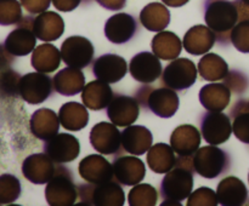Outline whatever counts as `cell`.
I'll return each instance as SVG.
<instances>
[{"mask_svg": "<svg viewBox=\"0 0 249 206\" xmlns=\"http://www.w3.org/2000/svg\"><path fill=\"white\" fill-rule=\"evenodd\" d=\"M34 45H36L34 34L26 24L18 26V28L11 32L5 41V48L10 53L16 56H26L33 50Z\"/></svg>", "mask_w": 249, "mask_h": 206, "instance_id": "cell-24", "label": "cell"}, {"mask_svg": "<svg viewBox=\"0 0 249 206\" xmlns=\"http://www.w3.org/2000/svg\"><path fill=\"white\" fill-rule=\"evenodd\" d=\"M41 48H43L45 56H43L41 51L36 48L32 57V65L40 72H53L60 65L61 53L58 52L55 46L50 45V44H44L41 45Z\"/></svg>", "mask_w": 249, "mask_h": 206, "instance_id": "cell-27", "label": "cell"}, {"mask_svg": "<svg viewBox=\"0 0 249 206\" xmlns=\"http://www.w3.org/2000/svg\"><path fill=\"white\" fill-rule=\"evenodd\" d=\"M148 108L162 118L173 116L179 107V98L174 91L169 89H156L148 96L147 103ZM143 106V107H145Z\"/></svg>", "mask_w": 249, "mask_h": 206, "instance_id": "cell-21", "label": "cell"}, {"mask_svg": "<svg viewBox=\"0 0 249 206\" xmlns=\"http://www.w3.org/2000/svg\"><path fill=\"white\" fill-rule=\"evenodd\" d=\"M147 161L153 172L164 174V172L170 171V169L177 162V159H175L172 148L169 145L160 143L151 148L147 155Z\"/></svg>", "mask_w": 249, "mask_h": 206, "instance_id": "cell-25", "label": "cell"}, {"mask_svg": "<svg viewBox=\"0 0 249 206\" xmlns=\"http://www.w3.org/2000/svg\"><path fill=\"white\" fill-rule=\"evenodd\" d=\"M138 31V22L128 14L112 16L105 26L107 39L114 44H124L130 40Z\"/></svg>", "mask_w": 249, "mask_h": 206, "instance_id": "cell-13", "label": "cell"}, {"mask_svg": "<svg viewBox=\"0 0 249 206\" xmlns=\"http://www.w3.org/2000/svg\"><path fill=\"white\" fill-rule=\"evenodd\" d=\"M194 166L197 174L206 178H215L226 172L230 166V157L214 145H207L196 152L194 158Z\"/></svg>", "mask_w": 249, "mask_h": 206, "instance_id": "cell-2", "label": "cell"}, {"mask_svg": "<svg viewBox=\"0 0 249 206\" xmlns=\"http://www.w3.org/2000/svg\"><path fill=\"white\" fill-rule=\"evenodd\" d=\"M79 194L84 203L92 205H123L124 193L119 184L114 181H106L91 184H80Z\"/></svg>", "mask_w": 249, "mask_h": 206, "instance_id": "cell-4", "label": "cell"}, {"mask_svg": "<svg viewBox=\"0 0 249 206\" xmlns=\"http://www.w3.org/2000/svg\"><path fill=\"white\" fill-rule=\"evenodd\" d=\"M197 72L194 62L178 58L170 62L162 73V84L174 90L189 89L196 81Z\"/></svg>", "mask_w": 249, "mask_h": 206, "instance_id": "cell-5", "label": "cell"}, {"mask_svg": "<svg viewBox=\"0 0 249 206\" xmlns=\"http://www.w3.org/2000/svg\"><path fill=\"white\" fill-rule=\"evenodd\" d=\"M247 188L245 183L237 177H228L219 183L216 198H218V203L221 205H243L247 200Z\"/></svg>", "mask_w": 249, "mask_h": 206, "instance_id": "cell-19", "label": "cell"}, {"mask_svg": "<svg viewBox=\"0 0 249 206\" xmlns=\"http://www.w3.org/2000/svg\"><path fill=\"white\" fill-rule=\"evenodd\" d=\"M248 107H249V103H248Z\"/></svg>", "mask_w": 249, "mask_h": 206, "instance_id": "cell-35", "label": "cell"}, {"mask_svg": "<svg viewBox=\"0 0 249 206\" xmlns=\"http://www.w3.org/2000/svg\"><path fill=\"white\" fill-rule=\"evenodd\" d=\"M90 141H91L92 147L99 150L102 154H109L108 145L106 141H108L109 144L113 148L114 153H119L122 143V133L114 125L108 123H100L92 127L90 133Z\"/></svg>", "mask_w": 249, "mask_h": 206, "instance_id": "cell-18", "label": "cell"}, {"mask_svg": "<svg viewBox=\"0 0 249 206\" xmlns=\"http://www.w3.org/2000/svg\"><path fill=\"white\" fill-rule=\"evenodd\" d=\"M170 142L180 157H190L196 153V149L201 143V136L195 126L182 125L173 131Z\"/></svg>", "mask_w": 249, "mask_h": 206, "instance_id": "cell-20", "label": "cell"}, {"mask_svg": "<svg viewBox=\"0 0 249 206\" xmlns=\"http://www.w3.org/2000/svg\"><path fill=\"white\" fill-rule=\"evenodd\" d=\"M214 41H215V35H214V33H208L204 38L203 36H202V38H197L196 32H195L194 28H191L187 32L186 36H185L184 48L187 52L194 53L195 48H196L197 43H198V55H201V53L206 52V51H208L209 48L213 46Z\"/></svg>", "mask_w": 249, "mask_h": 206, "instance_id": "cell-30", "label": "cell"}, {"mask_svg": "<svg viewBox=\"0 0 249 206\" xmlns=\"http://www.w3.org/2000/svg\"><path fill=\"white\" fill-rule=\"evenodd\" d=\"M141 199H147L151 201L152 205H156L157 203V191L150 184H141L133 188L129 193V203L130 205H138L139 200Z\"/></svg>", "mask_w": 249, "mask_h": 206, "instance_id": "cell-33", "label": "cell"}, {"mask_svg": "<svg viewBox=\"0 0 249 206\" xmlns=\"http://www.w3.org/2000/svg\"><path fill=\"white\" fill-rule=\"evenodd\" d=\"M189 161L190 160H186L181 164H178L177 169L170 171L162 179L160 190L163 198L180 201L190 195L194 184V176L192 167L189 166Z\"/></svg>", "mask_w": 249, "mask_h": 206, "instance_id": "cell-1", "label": "cell"}, {"mask_svg": "<svg viewBox=\"0 0 249 206\" xmlns=\"http://www.w3.org/2000/svg\"><path fill=\"white\" fill-rule=\"evenodd\" d=\"M199 99L204 108L220 111L228 107L230 101V90L223 84H209L202 87Z\"/></svg>", "mask_w": 249, "mask_h": 206, "instance_id": "cell-23", "label": "cell"}, {"mask_svg": "<svg viewBox=\"0 0 249 206\" xmlns=\"http://www.w3.org/2000/svg\"><path fill=\"white\" fill-rule=\"evenodd\" d=\"M96 94L97 92H96V87H95V81H91L87 87H85L82 95L83 102H84L85 106L89 107V108L91 109H96V111L108 106L112 97H113V95H112V90L109 86L106 87V89H105L100 95H96Z\"/></svg>", "mask_w": 249, "mask_h": 206, "instance_id": "cell-29", "label": "cell"}, {"mask_svg": "<svg viewBox=\"0 0 249 206\" xmlns=\"http://www.w3.org/2000/svg\"><path fill=\"white\" fill-rule=\"evenodd\" d=\"M233 116L232 131L236 137L245 143H249V107L246 101L237 102L235 108L231 109Z\"/></svg>", "mask_w": 249, "mask_h": 206, "instance_id": "cell-28", "label": "cell"}, {"mask_svg": "<svg viewBox=\"0 0 249 206\" xmlns=\"http://www.w3.org/2000/svg\"><path fill=\"white\" fill-rule=\"evenodd\" d=\"M71 170L57 166L53 177L45 189L46 200L50 205H72L77 198V188L73 184Z\"/></svg>", "mask_w": 249, "mask_h": 206, "instance_id": "cell-3", "label": "cell"}, {"mask_svg": "<svg viewBox=\"0 0 249 206\" xmlns=\"http://www.w3.org/2000/svg\"><path fill=\"white\" fill-rule=\"evenodd\" d=\"M113 174L121 183L135 186L145 177L146 169L140 159L134 157H122L113 161Z\"/></svg>", "mask_w": 249, "mask_h": 206, "instance_id": "cell-15", "label": "cell"}, {"mask_svg": "<svg viewBox=\"0 0 249 206\" xmlns=\"http://www.w3.org/2000/svg\"><path fill=\"white\" fill-rule=\"evenodd\" d=\"M151 143H152V135L150 130L143 126H129L122 132L123 148L131 154H145Z\"/></svg>", "mask_w": 249, "mask_h": 206, "instance_id": "cell-22", "label": "cell"}, {"mask_svg": "<svg viewBox=\"0 0 249 206\" xmlns=\"http://www.w3.org/2000/svg\"><path fill=\"white\" fill-rule=\"evenodd\" d=\"M201 130L203 138L209 144H220L230 138L232 125L226 114L211 111L204 114L202 118Z\"/></svg>", "mask_w": 249, "mask_h": 206, "instance_id": "cell-8", "label": "cell"}, {"mask_svg": "<svg viewBox=\"0 0 249 206\" xmlns=\"http://www.w3.org/2000/svg\"><path fill=\"white\" fill-rule=\"evenodd\" d=\"M23 174L36 184H43L53 178L55 174V167L53 159L48 154H34L27 158L23 162Z\"/></svg>", "mask_w": 249, "mask_h": 206, "instance_id": "cell-14", "label": "cell"}, {"mask_svg": "<svg viewBox=\"0 0 249 206\" xmlns=\"http://www.w3.org/2000/svg\"><path fill=\"white\" fill-rule=\"evenodd\" d=\"M79 174L92 184L111 181L113 169L107 160L100 155H89L79 164Z\"/></svg>", "mask_w": 249, "mask_h": 206, "instance_id": "cell-16", "label": "cell"}, {"mask_svg": "<svg viewBox=\"0 0 249 206\" xmlns=\"http://www.w3.org/2000/svg\"><path fill=\"white\" fill-rule=\"evenodd\" d=\"M18 94L31 104H38L45 101L53 94L51 78L45 74L31 73L19 79Z\"/></svg>", "mask_w": 249, "mask_h": 206, "instance_id": "cell-7", "label": "cell"}, {"mask_svg": "<svg viewBox=\"0 0 249 206\" xmlns=\"http://www.w3.org/2000/svg\"><path fill=\"white\" fill-rule=\"evenodd\" d=\"M131 77L142 84H151L162 74V64L156 55L151 52H140L131 58Z\"/></svg>", "mask_w": 249, "mask_h": 206, "instance_id": "cell-10", "label": "cell"}, {"mask_svg": "<svg viewBox=\"0 0 249 206\" xmlns=\"http://www.w3.org/2000/svg\"><path fill=\"white\" fill-rule=\"evenodd\" d=\"M231 41L235 48L242 52H249V22L238 24L231 33Z\"/></svg>", "mask_w": 249, "mask_h": 206, "instance_id": "cell-32", "label": "cell"}, {"mask_svg": "<svg viewBox=\"0 0 249 206\" xmlns=\"http://www.w3.org/2000/svg\"><path fill=\"white\" fill-rule=\"evenodd\" d=\"M92 73L101 81L113 84L123 79L126 73V62L123 57L113 53L100 56L92 64Z\"/></svg>", "mask_w": 249, "mask_h": 206, "instance_id": "cell-11", "label": "cell"}, {"mask_svg": "<svg viewBox=\"0 0 249 206\" xmlns=\"http://www.w3.org/2000/svg\"><path fill=\"white\" fill-rule=\"evenodd\" d=\"M237 12L231 2L219 1L212 4L211 9H207L206 22L212 29L216 32H226L235 26Z\"/></svg>", "mask_w": 249, "mask_h": 206, "instance_id": "cell-17", "label": "cell"}, {"mask_svg": "<svg viewBox=\"0 0 249 206\" xmlns=\"http://www.w3.org/2000/svg\"><path fill=\"white\" fill-rule=\"evenodd\" d=\"M79 141L70 133H57L44 143V152L53 159V161H72L79 154Z\"/></svg>", "mask_w": 249, "mask_h": 206, "instance_id": "cell-9", "label": "cell"}, {"mask_svg": "<svg viewBox=\"0 0 249 206\" xmlns=\"http://www.w3.org/2000/svg\"><path fill=\"white\" fill-rule=\"evenodd\" d=\"M72 103H75V102H72ZM71 106H72L71 103H66L61 107V124L67 130H80L84 126H87L88 120H89V113H88V111H85L84 107L78 103H75L73 107Z\"/></svg>", "mask_w": 249, "mask_h": 206, "instance_id": "cell-26", "label": "cell"}, {"mask_svg": "<svg viewBox=\"0 0 249 206\" xmlns=\"http://www.w3.org/2000/svg\"><path fill=\"white\" fill-rule=\"evenodd\" d=\"M199 72H201L202 78L207 80H219L223 79L224 77L228 75V64H226L225 61L223 58L219 57L216 60L215 65H209V63L207 62L206 58H202L199 61Z\"/></svg>", "mask_w": 249, "mask_h": 206, "instance_id": "cell-31", "label": "cell"}, {"mask_svg": "<svg viewBox=\"0 0 249 206\" xmlns=\"http://www.w3.org/2000/svg\"><path fill=\"white\" fill-rule=\"evenodd\" d=\"M61 57L63 62L73 68L88 67L94 57L92 44L83 36H70L63 41L61 46Z\"/></svg>", "mask_w": 249, "mask_h": 206, "instance_id": "cell-6", "label": "cell"}, {"mask_svg": "<svg viewBox=\"0 0 249 206\" xmlns=\"http://www.w3.org/2000/svg\"><path fill=\"white\" fill-rule=\"evenodd\" d=\"M107 115L114 125H130L139 116L138 102L133 97L116 95L107 107Z\"/></svg>", "mask_w": 249, "mask_h": 206, "instance_id": "cell-12", "label": "cell"}, {"mask_svg": "<svg viewBox=\"0 0 249 206\" xmlns=\"http://www.w3.org/2000/svg\"><path fill=\"white\" fill-rule=\"evenodd\" d=\"M11 15L15 19L21 18V9L16 0H0V24H11L10 17Z\"/></svg>", "mask_w": 249, "mask_h": 206, "instance_id": "cell-34", "label": "cell"}]
</instances>
